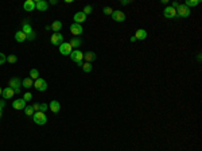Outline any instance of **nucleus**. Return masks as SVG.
Wrapping results in <instances>:
<instances>
[{
    "label": "nucleus",
    "instance_id": "f257e3e1",
    "mask_svg": "<svg viewBox=\"0 0 202 151\" xmlns=\"http://www.w3.org/2000/svg\"><path fill=\"white\" fill-rule=\"evenodd\" d=\"M70 58L73 59V61L75 62V64L78 65V66H82L83 65V53L82 51H80L78 49H75V50L72 51V54H70Z\"/></svg>",
    "mask_w": 202,
    "mask_h": 151
},
{
    "label": "nucleus",
    "instance_id": "f03ea898",
    "mask_svg": "<svg viewBox=\"0 0 202 151\" xmlns=\"http://www.w3.org/2000/svg\"><path fill=\"white\" fill-rule=\"evenodd\" d=\"M32 120H34L35 124H38V126H43V124L47 123V116L45 115V112H35L34 116H32Z\"/></svg>",
    "mask_w": 202,
    "mask_h": 151
},
{
    "label": "nucleus",
    "instance_id": "7ed1b4c3",
    "mask_svg": "<svg viewBox=\"0 0 202 151\" xmlns=\"http://www.w3.org/2000/svg\"><path fill=\"white\" fill-rule=\"evenodd\" d=\"M8 86H10L11 89H12L13 92H15L16 94L20 93V86H22V81L19 80L18 77H13L11 78L10 81H8Z\"/></svg>",
    "mask_w": 202,
    "mask_h": 151
},
{
    "label": "nucleus",
    "instance_id": "20e7f679",
    "mask_svg": "<svg viewBox=\"0 0 202 151\" xmlns=\"http://www.w3.org/2000/svg\"><path fill=\"white\" fill-rule=\"evenodd\" d=\"M190 13H191L190 8L186 7V5H183V4H180L179 8L177 10V16H179V18H189Z\"/></svg>",
    "mask_w": 202,
    "mask_h": 151
},
{
    "label": "nucleus",
    "instance_id": "39448f33",
    "mask_svg": "<svg viewBox=\"0 0 202 151\" xmlns=\"http://www.w3.org/2000/svg\"><path fill=\"white\" fill-rule=\"evenodd\" d=\"M34 88L37 89V90H39V92H45L46 89H47V82H46L43 78H38V80H35L34 81Z\"/></svg>",
    "mask_w": 202,
    "mask_h": 151
},
{
    "label": "nucleus",
    "instance_id": "423d86ee",
    "mask_svg": "<svg viewBox=\"0 0 202 151\" xmlns=\"http://www.w3.org/2000/svg\"><path fill=\"white\" fill-rule=\"evenodd\" d=\"M50 42L53 43L54 46H59L61 43H63V35L61 32H54L50 38Z\"/></svg>",
    "mask_w": 202,
    "mask_h": 151
},
{
    "label": "nucleus",
    "instance_id": "0eeeda50",
    "mask_svg": "<svg viewBox=\"0 0 202 151\" xmlns=\"http://www.w3.org/2000/svg\"><path fill=\"white\" fill-rule=\"evenodd\" d=\"M73 51V47L70 43H61L59 45V53L62 54V55H70Z\"/></svg>",
    "mask_w": 202,
    "mask_h": 151
},
{
    "label": "nucleus",
    "instance_id": "6e6552de",
    "mask_svg": "<svg viewBox=\"0 0 202 151\" xmlns=\"http://www.w3.org/2000/svg\"><path fill=\"white\" fill-rule=\"evenodd\" d=\"M70 32H72L74 37H78L83 32V28L81 24H77V23H72L70 24Z\"/></svg>",
    "mask_w": 202,
    "mask_h": 151
},
{
    "label": "nucleus",
    "instance_id": "1a4fd4ad",
    "mask_svg": "<svg viewBox=\"0 0 202 151\" xmlns=\"http://www.w3.org/2000/svg\"><path fill=\"white\" fill-rule=\"evenodd\" d=\"M163 15H164V18H167V19H172L177 16V10L172 8L171 5H170V7H166L163 11Z\"/></svg>",
    "mask_w": 202,
    "mask_h": 151
},
{
    "label": "nucleus",
    "instance_id": "9d476101",
    "mask_svg": "<svg viewBox=\"0 0 202 151\" xmlns=\"http://www.w3.org/2000/svg\"><path fill=\"white\" fill-rule=\"evenodd\" d=\"M112 19H113L115 22H119V23H121V22L125 20V13H124L123 11H113Z\"/></svg>",
    "mask_w": 202,
    "mask_h": 151
},
{
    "label": "nucleus",
    "instance_id": "9b49d317",
    "mask_svg": "<svg viewBox=\"0 0 202 151\" xmlns=\"http://www.w3.org/2000/svg\"><path fill=\"white\" fill-rule=\"evenodd\" d=\"M12 108H13V109H16V111L24 109V108H26V101H24L23 99H16V100H13Z\"/></svg>",
    "mask_w": 202,
    "mask_h": 151
},
{
    "label": "nucleus",
    "instance_id": "f8f14e48",
    "mask_svg": "<svg viewBox=\"0 0 202 151\" xmlns=\"http://www.w3.org/2000/svg\"><path fill=\"white\" fill-rule=\"evenodd\" d=\"M73 19H74V23L81 24L82 22H85V20H86V15L82 12V11H80V12H75V13H74Z\"/></svg>",
    "mask_w": 202,
    "mask_h": 151
},
{
    "label": "nucleus",
    "instance_id": "ddd939ff",
    "mask_svg": "<svg viewBox=\"0 0 202 151\" xmlns=\"http://www.w3.org/2000/svg\"><path fill=\"white\" fill-rule=\"evenodd\" d=\"M48 109H50L53 113H58L59 109H61V104H59L57 100H53V101L48 104Z\"/></svg>",
    "mask_w": 202,
    "mask_h": 151
},
{
    "label": "nucleus",
    "instance_id": "4468645a",
    "mask_svg": "<svg viewBox=\"0 0 202 151\" xmlns=\"http://www.w3.org/2000/svg\"><path fill=\"white\" fill-rule=\"evenodd\" d=\"M96 58H97V55H96V53H93V51H86V53H83V59H85V62H93V61H96Z\"/></svg>",
    "mask_w": 202,
    "mask_h": 151
},
{
    "label": "nucleus",
    "instance_id": "2eb2a0df",
    "mask_svg": "<svg viewBox=\"0 0 202 151\" xmlns=\"http://www.w3.org/2000/svg\"><path fill=\"white\" fill-rule=\"evenodd\" d=\"M47 7H48V4L45 0H38V1H35V8H37L38 11H46Z\"/></svg>",
    "mask_w": 202,
    "mask_h": 151
},
{
    "label": "nucleus",
    "instance_id": "dca6fc26",
    "mask_svg": "<svg viewBox=\"0 0 202 151\" xmlns=\"http://www.w3.org/2000/svg\"><path fill=\"white\" fill-rule=\"evenodd\" d=\"M23 8H24V11H34L35 10V1L34 0H26L24 1V4H23Z\"/></svg>",
    "mask_w": 202,
    "mask_h": 151
},
{
    "label": "nucleus",
    "instance_id": "f3484780",
    "mask_svg": "<svg viewBox=\"0 0 202 151\" xmlns=\"http://www.w3.org/2000/svg\"><path fill=\"white\" fill-rule=\"evenodd\" d=\"M135 38H136V40H143L147 38V31L143 28H139L136 31V34H135Z\"/></svg>",
    "mask_w": 202,
    "mask_h": 151
},
{
    "label": "nucleus",
    "instance_id": "a211bd4d",
    "mask_svg": "<svg viewBox=\"0 0 202 151\" xmlns=\"http://www.w3.org/2000/svg\"><path fill=\"white\" fill-rule=\"evenodd\" d=\"M15 40L16 42H19V43H23L24 40H27V35L20 30V31H18L15 34Z\"/></svg>",
    "mask_w": 202,
    "mask_h": 151
},
{
    "label": "nucleus",
    "instance_id": "6ab92c4d",
    "mask_svg": "<svg viewBox=\"0 0 202 151\" xmlns=\"http://www.w3.org/2000/svg\"><path fill=\"white\" fill-rule=\"evenodd\" d=\"M15 94V92L12 90V89L10 88V86H7L5 89H3V99H5V100H8V99H11V97Z\"/></svg>",
    "mask_w": 202,
    "mask_h": 151
},
{
    "label": "nucleus",
    "instance_id": "aec40b11",
    "mask_svg": "<svg viewBox=\"0 0 202 151\" xmlns=\"http://www.w3.org/2000/svg\"><path fill=\"white\" fill-rule=\"evenodd\" d=\"M22 86H23V88H26V89H30V88H32V86H34V82H32V80L30 77H26V78H23V80H22Z\"/></svg>",
    "mask_w": 202,
    "mask_h": 151
},
{
    "label": "nucleus",
    "instance_id": "412c9836",
    "mask_svg": "<svg viewBox=\"0 0 202 151\" xmlns=\"http://www.w3.org/2000/svg\"><path fill=\"white\" fill-rule=\"evenodd\" d=\"M22 31L24 32V34H30V32L32 31V28H31V26H30V23H28V20H24L23 22V26H22Z\"/></svg>",
    "mask_w": 202,
    "mask_h": 151
},
{
    "label": "nucleus",
    "instance_id": "4be33fe9",
    "mask_svg": "<svg viewBox=\"0 0 202 151\" xmlns=\"http://www.w3.org/2000/svg\"><path fill=\"white\" fill-rule=\"evenodd\" d=\"M61 28H62V22L61 20H54L53 24H51V30H53L54 32H58Z\"/></svg>",
    "mask_w": 202,
    "mask_h": 151
},
{
    "label": "nucleus",
    "instance_id": "5701e85b",
    "mask_svg": "<svg viewBox=\"0 0 202 151\" xmlns=\"http://www.w3.org/2000/svg\"><path fill=\"white\" fill-rule=\"evenodd\" d=\"M70 45H72V47H74V49H78L81 45H82V40L80 39V38H73L72 40H70Z\"/></svg>",
    "mask_w": 202,
    "mask_h": 151
},
{
    "label": "nucleus",
    "instance_id": "b1692460",
    "mask_svg": "<svg viewBox=\"0 0 202 151\" xmlns=\"http://www.w3.org/2000/svg\"><path fill=\"white\" fill-rule=\"evenodd\" d=\"M30 78H31V80H38V78H39V72H38V69L30 70Z\"/></svg>",
    "mask_w": 202,
    "mask_h": 151
},
{
    "label": "nucleus",
    "instance_id": "393cba45",
    "mask_svg": "<svg viewBox=\"0 0 202 151\" xmlns=\"http://www.w3.org/2000/svg\"><path fill=\"white\" fill-rule=\"evenodd\" d=\"M199 3H201L199 0H187V1L185 3V5H186V7H189V8H190V7H197Z\"/></svg>",
    "mask_w": 202,
    "mask_h": 151
},
{
    "label": "nucleus",
    "instance_id": "a878e982",
    "mask_svg": "<svg viewBox=\"0 0 202 151\" xmlns=\"http://www.w3.org/2000/svg\"><path fill=\"white\" fill-rule=\"evenodd\" d=\"M24 113H26L27 116H30V117H32L34 116V109H32V107H27L26 105V108H24Z\"/></svg>",
    "mask_w": 202,
    "mask_h": 151
},
{
    "label": "nucleus",
    "instance_id": "bb28decb",
    "mask_svg": "<svg viewBox=\"0 0 202 151\" xmlns=\"http://www.w3.org/2000/svg\"><path fill=\"white\" fill-rule=\"evenodd\" d=\"M81 67H82V70H83L85 73L92 72V64H89V62H85V64H83Z\"/></svg>",
    "mask_w": 202,
    "mask_h": 151
},
{
    "label": "nucleus",
    "instance_id": "cd10ccee",
    "mask_svg": "<svg viewBox=\"0 0 202 151\" xmlns=\"http://www.w3.org/2000/svg\"><path fill=\"white\" fill-rule=\"evenodd\" d=\"M7 61L10 62V64H15V62L18 61V57H16L15 54H11V55H10V57H8V58H7Z\"/></svg>",
    "mask_w": 202,
    "mask_h": 151
},
{
    "label": "nucleus",
    "instance_id": "c85d7f7f",
    "mask_svg": "<svg viewBox=\"0 0 202 151\" xmlns=\"http://www.w3.org/2000/svg\"><path fill=\"white\" fill-rule=\"evenodd\" d=\"M92 10H93V7H92V5H86V7L83 8L82 12L85 13V15H89V13H92Z\"/></svg>",
    "mask_w": 202,
    "mask_h": 151
},
{
    "label": "nucleus",
    "instance_id": "c756f323",
    "mask_svg": "<svg viewBox=\"0 0 202 151\" xmlns=\"http://www.w3.org/2000/svg\"><path fill=\"white\" fill-rule=\"evenodd\" d=\"M102 12H104L105 15H112V13H113V10H112V8H110V7H105Z\"/></svg>",
    "mask_w": 202,
    "mask_h": 151
},
{
    "label": "nucleus",
    "instance_id": "7c9ffc66",
    "mask_svg": "<svg viewBox=\"0 0 202 151\" xmlns=\"http://www.w3.org/2000/svg\"><path fill=\"white\" fill-rule=\"evenodd\" d=\"M32 99V94L30 93V92H27V93H24V96H23V100L24 101H30V100Z\"/></svg>",
    "mask_w": 202,
    "mask_h": 151
},
{
    "label": "nucleus",
    "instance_id": "2f4dec72",
    "mask_svg": "<svg viewBox=\"0 0 202 151\" xmlns=\"http://www.w3.org/2000/svg\"><path fill=\"white\" fill-rule=\"evenodd\" d=\"M35 37H37V35H35V32H34V31H31L30 34H27V40H34V39H35Z\"/></svg>",
    "mask_w": 202,
    "mask_h": 151
},
{
    "label": "nucleus",
    "instance_id": "473e14b6",
    "mask_svg": "<svg viewBox=\"0 0 202 151\" xmlns=\"http://www.w3.org/2000/svg\"><path fill=\"white\" fill-rule=\"evenodd\" d=\"M47 109H48V105L45 104V102L39 105V111H40V112H45V111H47Z\"/></svg>",
    "mask_w": 202,
    "mask_h": 151
},
{
    "label": "nucleus",
    "instance_id": "72a5a7b5",
    "mask_svg": "<svg viewBox=\"0 0 202 151\" xmlns=\"http://www.w3.org/2000/svg\"><path fill=\"white\" fill-rule=\"evenodd\" d=\"M5 61H7V57H5L3 53H0V65H3Z\"/></svg>",
    "mask_w": 202,
    "mask_h": 151
},
{
    "label": "nucleus",
    "instance_id": "f704fd0d",
    "mask_svg": "<svg viewBox=\"0 0 202 151\" xmlns=\"http://www.w3.org/2000/svg\"><path fill=\"white\" fill-rule=\"evenodd\" d=\"M39 105H40V104H38V102H35L34 105H31L32 109H34V112H39Z\"/></svg>",
    "mask_w": 202,
    "mask_h": 151
},
{
    "label": "nucleus",
    "instance_id": "c9c22d12",
    "mask_svg": "<svg viewBox=\"0 0 202 151\" xmlns=\"http://www.w3.org/2000/svg\"><path fill=\"white\" fill-rule=\"evenodd\" d=\"M128 3H131V0H129V1H128V0H123V1H121V4H123V5H127Z\"/></svg>",
    "mask_w": 202,
    "mask_h": 151
},
{
    "label": "nucleus",
    "instance_id": "e433bc0d",
    "mask_svg": "<svg viewBox=\"0 0 202 151\" xmlns=\"http://www.w3.org/2000/svg\"><path fill=\"white\" fill-rule=\"evenodd\" d=\"M4 104H5V102H4V101H3V100H1V101H0V109H1V108H3V107H4Z\"/></svg>",
    "mask_w": 202,
    "mask_h": 151
},
{
    "label": "nucleus",
    "instance_id": "4c0bfd02",
    "mask_svg": "<svg viewBox=\"0 0 202 151\" xmlns=\"http://www.w3.org/2000/svg\"><path fill=\"white\" fill-rule=\"evenodd\" d=\"M57 3H58V0H51V1H50V4H57Z\"/></svg>",
    "mask_w": 202,
    "mask_h": 151
},
{
    "label": "nucleus",
    "instance_id": "58836bf2",
    "mask_svg": "<svg viewBox=\"0 0 202 151\" xmlns=\"http://www.w3.org/2000/svg\"><path fill=\"white\" fill-rule=\"evenodd\" d=\"M131 42H136V38H135V37H131Z\"/></svg>",
    "mask_w": 202,
    "mask_h": 151
},
{
    "label": "nucleus",
    "instance_id": "ea45409f",
    "mask_svg": "<svg viewBox=\"0 0 202 151\" xmlns=\"http://www.w3.org/2000/svg\"><path fill=\"white\" fill-rule=\"evenodd\" d=\"M1 116H3V112H1V109H0V119H1Z\"/></svg>",
    "mask_w": 202,
    "mask_h": 151
},
{
    "label": "nucleus",
    "instance_id": "a19ab883",
    "mask_svg": "<svg viewBox=\"0 0 202 151\" xmlns=\"http://www.w3.org/2000/svg\"><path fill=\"white\" fill-rule=\"evenodd\" d=\"M0 94H3V89L1 88H0Z\"/></svg>",
    "mask_w": 202,
    "mask_h": 151
}]
</instances>
